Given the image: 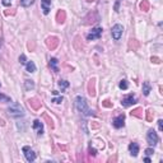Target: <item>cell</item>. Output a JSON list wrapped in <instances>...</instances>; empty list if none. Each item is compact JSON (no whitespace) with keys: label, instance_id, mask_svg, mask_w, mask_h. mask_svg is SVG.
Segmentation results:
<instances>
[{"label":"cell","instance_id":"1","mask_svg":"<svg viewBox=\"0 0 163 163\" xmlns=\"http://www.w3.org/2000/svg\"><path fill=\"white\" fill-rule=\"evenodd\" d=\"M75 106H76V108H78V111L82 112L84 116H94V111L88 107L87 99L83 96H78L75 98Z\"/></svg>","mask_w":163,"mask_h":163},{"label":"cell","instance_id":"2","mask_svg":"<svg viewBox=\"0 0 163 163\" xmlns=\"http://www.w3.org/2000/svg\"><path fill=\"white\" fill-rule=\"evenodd\" d=\"M8 114L14 118L23 117L24 116V108H23L19 103L14 102V103H11V105L9 106V108H8Z\"/></svg>","mask_w":163,"mask_h":163},{"label":"cell","instance_id":"3","mask_svg":"<svg viewBox=\"0 0 163 163\" xmlns=\"http://www.w3.org/2000/svg\"><path fill=\"white\" fill-rule=\"evenodd\" d=\"M122 32H124V27L121 24H115L112 27V31H111V34H112V38L115 41H118L121 37H122Z\"/></svg>","mask_w":163,"mask_h":163},{"label":"cell","instance_id":"4","mask_svg":"<svg viewBox=\"0 0 163 163\" xmlns=\"http://www.w3.org/2000/svg\"><path fill=\"white\" fill-rule=\"evenodd\" d=\"M22 150H23V154H24L26 159H27V162L32 163V162L36 161V153H34L29 147H27V145H26V147L22 148Z\"/></svg>","mask_w":163,"mask_h":163},{"label":"cell","instance_id":"5","mask_svg":"<svg viewBox=\"0 0 163 163\" xmlns=\"http://www.w3.org/2000/svg\"><path fill=\"white\" fill-rule=\"evenodd\" d=\"M147 140H148V144H149V145H152V147H154V145H157V144H158L159 138H158V135H157V133L154 131L153 129H150L149 131H148V134H147Z\"/></svg>","mask_w":163,"mask_h":163},{"label":"cell","instance_id":"6","mask_svg":"<svg viewBox=\"0 0 163 163\" xmlns=\"http://www.w3.org/2000/svg\"><path fill=\"white\" fill-rule=\"evenodd\" d=\"M102 36V28L101 27H94L92 31L88 33L87 36V40L88 41H94V40H98Z\"/></svg>","mask_w":163,"mask_h":163},{"label":"cell","instance_id":"7","mask_svg":"<svg viewBox=\"0 0 163 163\" xmlns=\"http://www.w3.org/2000/svg\"><path fill=\"white\" fill-rule=\"evenodd\" d=\"M136 103V97L133 96V94H127L126 97H124L122 99H121V105H122V107H130V106L135 105Z\"/></svg>","mask_w":163,"mask_h":163},{"label":"cell","instance_id":"8","mask_svg":"<svg viewBox=\"0 0 163 163\" xmlns=\"http://www.w3.org/2000/svg\"><path fill=\"white\" fill-rule=\"evenodd\" d=\"M112 125H114L115 129H121L124 125H125V115H118L112 120Z\"/></svg>","mask_w":163,"mask_h":163},{"label":"cell","instance_id":"9","mask_svg":"<svg viewBox=\"0 0 163 163\" xmlns=\"http://www.w3.org/2000/svg\"><path fill=\"white\" fill-rule=\"evenodd\" d=\"M59 43H60V41H59V38L57 37H55V36H51V37H49L46 40V45H47V47H49L50 50H55L56 47L59 46Z\"/></svg>","mask_w":163,"mask_h":163},{"label":"cell","instance_id":"10","mask_svg":"<svg viewBox=\"0 0 163 163\" xmlns=\"http://www.w3.org/2000/svg\"><path fill=\"white\" fill-rule=\"evenodd\" d=\"M32 127L36 130L38 135H42L43 134V124H42V121H41V120H38V118H37V120H34Z\"/></svg>","mask_w":163,"mask_h":163},{"label":"cell","instance_id":"11","mask_svg":"<svg viewBox=\"0 0 163 163\" xmlns=\"http://www.w3.org/2000/svg\"><path fill=\"white\" fill-rule=\"evenodd\" d=\"M41 8L43 14H49L51 10V0H41Z\"/></svg>","mask_w":163,"mask_h":163},{"label":"cell","instance_id":"12","mask_svg":"<svg viewBox=\"0 0 163 163\" xmlns=\"http://www.w3.org/2000/svg\"><path fill=\"white\" fill-rule=\"evenodd\" d=\"M87 88H88V93H89L92 97L96 96V80H94V79H89Z\"/></svg>","mask_w":163,"mask_h":163},{"label":"cell","instance_id":"13","mask_svg":"<svg viewBox=\"0 0 163 163\" xmlns=\"http://www.w3.org/2000/svg\"><path fill=\"white\" fill-rule=\"evenodd\" d=\"M28 105L31 106L34 111H37V110L41 108V102H40V99L38 98H29L28 99Z\"/></svg>","mask_w":163,"mask_h":163},{"label":"cell","instance_id":"14","mask_svg":"<svg viewBox=\"0 0 163 163\" xmlns=\"http://www.w3.org/2000/svg\"><path fill=\"white\" fill-rule=\"evenodd\" d=\"M139 144L138 143H130L129 144V152H130V154H131L133 157H136L138 156V153H139Z\"/></svg>","mask_w":163,"mask_h":163},{"label":"cell","instance_id":"15","mask_svg":"<svg viewBox=\"0 0 163 163\" xmlns=\"http://www.w3.org/2000/svg\"><path fill=\"white\" fill-rule=\"evenodd\" d=\"M65 19H66V13H65V10H59L57 13H56V20H57V23H64Z\"/></svg>","mask_w":163,"mask_h":163},{"label":"cell","instance_id":"16","mask_svg":"<svg viewBox=\"0 0 163 163\" xmlns=\"http://www.w3.org/2000/svg\"><path fill=\"white\" fill-rule=\"evenodd\" d=\"M139 8H140V10L141 11H149V9H150V4H149V1L148 0H141L140 1V4H139Z\"/></svg>","mask_w":163,"mask_h":163},{"label":"cell","instance_id":"17","mask_svg":"<svg viewBox=\"0 0 163 163\" xmlns=\"http://www.w3.org/2000/svg\"><path fill=\"white\" fill-rule=\"evenodd\" d=\"M150 91H152V85L149 82H144L143 83V94L144 96H149Z\"/></svg>","mask_w":163,"mask_h":163},{"label":"cell","instance_id":"18","mask_svg":"<svg viewBox=\"0 0 163 163\" xmlns=\"http://www.w3.org/2000/svg\"><path fill=\"white\" fill-rule=\"evenodd\" d=\"M57 64H59V61H57V59H56V57H51V59H50V66H51V69L54 70V72H56V73L59 72Z\"/></svg>","mask_w":163,"mask_h":163},{"label":"cell","instance_id":"19","mask_svg":"<svg viewBox=\"0 0 163 163\" xmlns=\"http://www.w3.org/2000/svg\"><path fill=\"white\" fill-rule=\"evenodd\" d=\"M26 70H27L28 73L36 72V65H34L33 61H27V64H26Z\"/></svg>","mask_w":163,"mask_h":163},{"label":"cell","instance_id":"20","mask_svg":"<svg viewBox=\"0 0 163 163\" xmlns=\"http://www.w3.org/2000/svg\"><path fill=\"white\" fill-rule=\"evenodd\" d=\"M131 116H135V117L141 118V117H143V108H141V107H138V108L133 110V112H131Z\"/></svg>","mask_w":163,"mask_h":163},{"label":"cell","instance_id":"21","mask_svg":"<svg viewBox=\"0 0 163 163\" xmlns=\"http://www.w3.org/2000/svg\"><path fill=\"white\" fill-rule=\"evenodd\" d=\"M24 87H26V89H27V91L34 89V82L31 80V79H27V80L24 82Z\"/></svg>","mask_w":163,"mask_h":163},{"label":"cell","instance_id":"22","mask_svg":"<svg viewBox=\"0 0 163 163\" xmlns=\"http://www.w3.org/2000/svg\"><path fill=\"white\" fill-rule=\"evenodd\" d=\"M145 114H147V116H145V120L148 121V122H152L153 121V117H154V114H153V110H147V112H145Z\"/></svg>","mask_w":163,"mask_h":163},{"label":"cell","instance_id":"23","mask_svg":"<svg viewBox=\"0 0 163 163\" xmlns=\"http://www.w3.org/2000/svg\"><path fill=\"white\" fill-rule=\"evenodd\" d=\"M20 5H22L23 8H28V7H31L32 4L34 3V0H20Z\"/></svg>","mask_w":163,"mask_h":163},{"label":"cell","instance_id":"24","mask_svg":"<svg viewBox=\"0 0 163 163\" xmlns=\"http://www.w3.org/2000/svg\"><path fill=\"white\" fill-rule=\"evenodd\" d=\"M118 87H120V89L122 91H126L127 88H129V83H127L126 79H122V80L120 82V84H118Z\"/></svg>","mask_w":163,"mask_h":163},{"label":"cell","instance_id":"25","mask_svg":"<svg viewBox=\"0 0 163 163\" xmlns=\"http://www.w3.org/2000/svg\"><path fill=\"white\" fill-rule=\"evenodd\" d=\"M69 82L68 80H59V87L61 88V91H65L68 87H69Z\"/></svg>","mask_w":163,"mask_h":163},{"label":"cell","instance_id":"26","mask_svg":"<svg viewBox=\"0 0 163 163\" xmlns=\"http://www.w3.org/2000/svg\"><path fill=\"white\" fill-rule=\"evenodd\" d=\"M0 101H1V102H11L10 97L5 96V94H3V93H0Z\"/></svg>","mask_w":163,"mask_h":163},{"label":"cell","instance_id":"27","mask_svg":"<svg viewBox=\"0 0 163 163\" xmlns=\"http://www.w3.org/2000/svg\"><path fill=\"white\" fill-rule=\"evenodd\" d=\"M19 63H20V64H23V65L27 64V57H26V55H24V54H22V55L19 56Z\"/></svg>","mask_w":163,"mask_h":163},{"label":"cell","instance_id":"28","mask_svg":"<svg viewBox=\"0 0 163 163\" xmlns=\"http://www.w3.org/2000/svg\"><path fill=\"white\" fill-rule=\"evenodd\" d=\"M102 106H103V107H107V108H111V107H112V103H111V101H108V99H106V101H103V102H102Z\"/></svg>","mask_w":163,"mask_h":163},{"label":"cell","instance_id":"29","mask_svg":"<svg viewBox=\"0 0 163 163\" xmlns=\"http://www.w3.org/2000/svg\"><path fill=\"white\" fill-rule=\"evenodd\" d=\"M51 102H54V103H61V102H63V96H59V97H56V98H52Z\"/></svg>","mask_w":163,"mask_h":163},{"label":"cell","instance_id":"30","mask_svg":"<svg viewBox=\"0 0 163 163\" xmlns=\"http://www.w3.org/2000/svg\"><path fill=\"white\" fill-rule=\"evenodd\" d=\"M153 153H154L153 148H148V149H145V154H147V156H153Z\"/></svg>","mask_w":163,"mask_h":163},{"label":"cell","instance_id":"31","mask_svg":"<svg viewBox=\"0 0 163 163\" xmlns=\"http://www.w3.org/2000/svg\"><path fill=\"white\" fill-rule=\"evenodd\" d=\"M150 60H152V63H154V64H159V63H161V59L157 57V56H153Z\"/></svg>","mask_w":163,"mask_h":163},{"label":"cell","instance_id":"32","mask_svg":"<svg viewBox=\"0 0 163 163\" xmlns=\"http://www.w3.org/2000/svg\"><path fill=\"white\" fill-rule=\"evenodd\" d=\"M43 117H45V118H46V120H47V121H49V125H50V126H51V127H54V124H52V120H50V117H49V115H47V114H45V115H43Z\"/></svg>","mask_w":163,"mask_h":163},{"label":"cell","instance_id":"33","mask_svg":"<svg viewBox=\"0 0 163 163\" xmlns=\"http://www.w3.org/2000/svg\"><path fill=\"white\" fill-rule=\"evenodd\" d=\"M1 4L4 5V7H10V4H11V0H3V1H1Z\"/></svg>","mask_w":163,"mask_h":163},{"label":"cell","instance_id":"34","mask_svg":"<svg viewBox=\"0 0 163 163\" xmlns=\"http://www.w3.org/2000/svg\"><path fill=\"white\" fill-rule=\"evenodd\" d=\"M89 154H91V156H93V157H96L97 156V150L93 149L92 147H89Z\"/></svg>","mask_w":163,"mask_h":163},{"label":"cell","instance_id":"35","mask_svg":"<svg viewBox=\"0 0 163 163\" xmlns=\"http://www.w3.org/2000/svg\"><path fill=\"white\" fill-rule=\"evenodd\" d=\"M158 129H159V131L163 130V120H158Z\"/></svg>","mask_w":163,"mask_h":163},{"label":"cell","instance_id":"36","mask_svg":"<svg viewBox=\"0 0 163 163\" xmlns=\"http://www.w3.org/2000/svg\"><path fill=\"white\" fill-rule=\"evenodd\" d=\"M144 161H145V162H148V163H150V158H149V157H145Z\"/></svg>","mask_w":163,"mask_h":163},{"label":"cell","instance_id":"37","mask_svg":"<svg viewBox=\"0 0 163 163\" xmlns=\"http://www.w3.org/2000/svg\"><path fill=\"white\" fill-rule=\"evenodd\" d=\"M87 1H89V3H91V1H93V0H87Z\"/></svg>","mask_w":163,"mask_h":163},{"label":"cell","instance_id":"38","mask_svg":"<svg viewBox=\"0 0 163 163\" xmlns=\"http://www.w3.org/2000/svg\"><path fill=\"white\" fill-rule=\"evenodd\" d=\"M0 85H1V84H0Z\"/></svg>","mask_w":163,"mask_h":163}]
</instances>
